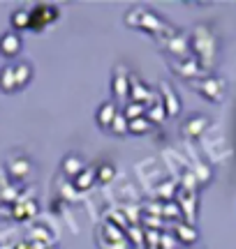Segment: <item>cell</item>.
<instances>
[{
  "label": "cell",
  "instance_id": "cell-1",
  "mask_svg": "<svg viewBox=\"0 0 236 249\" xmlns=\"http://www.w3.org/2000/svg\"><path fill=\"white\" fill-rule=\"evenodd\" d=\"M125 23L130 28H135V30H144V33H148V35H153L157 42H164V39H169L172 35L178 33L172 23H167V21L160 18L155 12H151V9H141V7L130 9V12L125 14Z\"/></svg>",
  "mask_w": 236,
  "mask_h": 249
},
{
  "label": "cell",
  "instance_id": "cell-2",
  "mask_svg": "<svg viewBox=\"0 0 236 249\" xmlns=\"http://www.w3.org/2000/svg\"><path fill=\"white\" fill-rule=\"evenodd\" d=\"M190 49L192 55L201 62V67L206 71L216 67V60H218V35L209 26H204V23L195 26V30L190 33Z\"/></svg>",
  "mask_w": 236,
  "mask_h": 249
},
{
  "label": "cell",
  "instance_id": "cell-3",
  "mask_svg": "<svg viewBox=\"0 0 236 249\" xmlns=\"http://www.w3.org/2000/svg\"><path fill=\"white\" fill-rule=\"evenodd\" d=\"M190 88L195 92H199L201 97H206L211 104H222L225 97H227V81L222 79V76H201V79L192 81Z\"/></svg>",
  "mask_w": 236,
  "mask_h": 249
},
{
  "label": "cell",
  "instance_id": "cell-4",
  "mask_svg": "<svg viewBox=\"0 0 236 249\" xmlns=\"http://www.w3.org/2000/svg\"><path fill=\"white\" fill-rule=\"evenodd\" d=\"M60 17V9L51 5V2H37L35 7L30 9V28L33 33H42L44 28H49L54 21H58Z\"/></svg>",
  "mask_w": 236,
  "mask_h": 249
},
{
  "label": "cell",
  "instance_id": "cell-5",
  "mask_svg": "<svg viewBox=\"0 0 236 249\" xmlns=\"http://www.w3.org/2000/svg\"><path fill=\"white\" fill-rule=\"evenodd\" d=\"M169 70L176 74V76H181L183 81H188V83H192V81L201 79V76H206L209 71L201 67V62L195 58V55H190V58H185V60H176L169 65Z\"/></svg>",
  "mask_w": 236,
  "mask_h": 249
},
{
  "label": "cell",
  "instance_id": "cell-6",
  "mask_svg": "<svg viewBox=\"0 0 236 249\" xmlns=\"http://www.w3.org/2000/svg\"><path fill=\"white\" fill-rule=\"evenodd\" d=\"M111 95H114V102H116V104H123V107H125L127 99H130V71H127V67H123V65H116V67H114Z\"/></svg>",
  "mask_w": 236,
  "mask_h": 249
},
{
  "label": "cell",
  "instance_id": "cell-7",
  "mask_svg": "<svg viewBox=\"0 0 236 249\" xmlns=\"http://www.w3.org/2000/svg\"><path fill=\"white\" fill-rule=\"evenodd\" d=\"M160 46H162L169 55H174L176 60H185V58H190L192 55L190 35H185V33H176V35H172L169 39L160 42Z\"/></svg>",
  "mask_w": 236,
  "mask_h": 249
},
{
  "label": "cell",
  "instance_id": "cell-8",
  "mask_svg": "<svg viewBox=\"0 0 236 249\" xmlns=\"http://www.w3.org/2000/svg\"><path fill=\"white\" fill-rule=\"evenodd\" d=\"M130 102L151 107V104H157V102H162V99H157V95H155L153 90L148 88L137 74H130Z\"/></svg>",
  "mask_w": 236,
  "mask_h": 249
},
{
  "label": "cell",
  "instance_id": "cell-9",
  "mask_svg": "<svg viewBox=\"0 0 236 249\" xmlns=\"http://www.w3.org/2000/svg\"><path fill=\"white\" fill-rule=\"evenodd\" d=\"M209 124H211L209 116H204V113H192V116L181 124V132H183V136H188V139H199L201 134L209 129Z\"/></svg>",
  "mask_w": 236,
  "mask_h": 249
},
{
  "label": "cell",
  "instance_id": "cell-10",
  "mask_svg": "<svg viewBox=\"0 0 236 249\" xmlns=\"http://www.w3.org/2000/svg\"><path fill=\"white\" fill-rule=\"evenodd\" d=\"M160 95H162V107L167 111V118H176L181 113V97L176 95V90L167 81H162L160 83Z\"/></svg>",
  "mask_w": 236,
  "mask_h": 249
},
{
  "label": "cell",
  "instance_id": "cell-11",
  "mask_svg": "<svg viewBox=\"0 0 236 249\" xmlns=\"http://www.w3.org/2000/svg\"><path fill=\"white\" fill-rule=\"evenodd\" d=\"M21 46H23V42H21L19 33H14V30L0 35V55L2 58H17L21 53Z\"/></svg>",
  "mask_w": 236,
  "mask_h": 249
},
{
  "label": "cell",
  "instance_id": "cell-12",
  "mask_svg": "<svg viewBox=\"0 0 236 249\" xmlns=\"http://www.w3.org/2000/svg\"><path fill=\"white\" fill-rule=\"evenodd\" d=\"M7 171L14 180H26L35 169H33V161L28 160V157H9Z\"/></svg>",
  "mask_w": 236,
  "mask_h": 249
},
{
  "label": "cell",
  "instance_id": "cell-13",
  "mask_svg": "<svg viewBox=\"0 0 236 249\" xmlns=\"http://www.w3.org/2000/svg\"><path fill=\"white\" fill-rule=\"evenodd\" d=\"M118 113H120V108H118V104L114 102V99H109V102H104V104H100V108L95 111V120H98V124H100L102 129H109L111 123L116 120Z\"/></svg>",
  "mask_w": 236,
  "mask_h": 249
},
{
  "label": "cell",
  "instance_id": "cell-14",
  "mask_svg": "<svg viewBox=\"0 0 236 249\" xmlns=\"http://www.w3.org/2000/svg\"><path fill=\"white\" fill-rule=\"evenodd\" d=\"M83 169H86V161H83L79 155H74V152L72 155H65L63 161H60V173H63L67 180H74Z\"/></svg>",
  "mask_w": 236,
  "mask_h": 249
},
{
  "label": "cell",
  "instance_id": "cell-15",
  "mask_svg": "<svg viewBox=\"0 0 236 249\" xmlns=\"http://www.w3.org/2000/svg\"><path fill=\"white\" fill-rule=\"evenodd\" d=\"M174 226V238L181 242V245H195V242L199 240V231L188 222H176L172 224Z\"/></svg>",
  "mask_w": 236,
  "mask_h": 249
},
{
  "label": "cell",
  "instance_id": "cell-16",
  "mask_svg": "<svg viewBox=\"0 0 236 249\" xmlns=\"http://www.w3.org/2000/svg\"><path fill=\"white\" fill-rule=\"evenodd\" d=\"M12 214H14V219H19V222H26V219H30V217L37 214V203L30 201V198H19L17 203H14Z\"/></svg>",
  "mask_w": 236,
  "mask_h": 249
},
{
  "label": "cell",
  "instance_id": "cell-17",
  "mask_svg": "<svg viewBox=\"0 0 236 249\" xmlns=\"http://www.w3.org/2000/svg\"><path fill=\"white\" fill-rule=\"evenodd\" d=\"M98 238H102V240H107V242H127V233L120 231L116 224H111V222H107V219H104V224L100 226Z\"/></svg>",
  "mask_w": 236,
  "mask_h": 249
},
{
  "label": "cell",
  "instance_id": "cell-18",
  "mask_svg": "<svg viewBox=\"0 0 236 249\" xmlns=\"http://www.w3.org/2000/svg\"><path fill=\"white\" fill-rule=\"evenodd\" d=\"M14 67V79H17V88H26L28 83L33 81V65L26 60H21V62H14L12 65Z\"/></svg>",
  "mask_w": 236,
  "mask_h": 249
},
{
  "label": "cell",
  "instance_id": "cell-19",
  "mask_svg": "<svg viewBox=\"0 0 236 249\" xmlns=\"http://www.w3.org/2000/svg\"><path fill=\"white\" fill-rule=\"evenodd\" d=\"M0 90L5 92V95H12V92H17V79H14V67L12 65H5L2 70H0Z\"/></svg>",
  "mask_w": 236,
  "mask_h": 249
},
{
  "label": "cell",
  "instance_id": "cell-20",
  "mask_svg": "<svg viewBox=\"0 0 236 249\" xmlns=\"http://www.w3.org/2000/svg\"><path fill=\"white\" fill-rule=\"evenodd\" d=\"M95 182H98V178H95V169L88 166V169H83L81 173L74 178V189H77V192H86V189H91Z\"/></svg>",
  "mask_w": 236,
  "mask_h": 249
},
{
  "label": "cell",
  "instance_id": "cell-21",
  "mask_svg": "<svg viewBox=\"0 0 236 249\" xmlns=\"http://www.w3.org/2000/svg\"><path fill=\"white\" fill-rule=\"evenodd\" d=\"M9 23L14 28V33L28 30V28H30V9H14L12 17H9Z\"/></svg>",
  "mask_w": 236,
  "mask_h": 249
},
{
  "label": "cell",
  "instance_id": "cell-22",
  "mask_svg": "<svg viewBox=\"0 0 236 249\" xmlns=\"http://www.w3.org/2000/svg\"><path fill=\"white\" fill-rule=\"evenodd\" d=\"M95 178H98V182H111V180L116 178V166L111 164V161H102V164H98L95 166Z\"/></svg>",
  "mask_w": 236,
  "mask_h": 249
},
{
  "label": "cell",
  "instance_id": "cell-23",
  "mask_svg": "<svg viewBox=\"0 0 236 249\" xmlns=\"http://www.w3.org/2000/svg\"><path fill=\"white\" fill-rule=\"evenodd\" d=\"M178 192V187H176V182L174 180H164L162 185L155 189V194H157V201L160 203H167V201H174L172 196Z\"/></svg>",
  "mask_w": 236,
  "mask_h": 249
},
{
  "label": "cell",
  "instance_id": "cell-24",
  "mask_svg": "<svg viewBox=\"0 0 236 249\" xmlns=\"http://www.w3.org/2000/svg\"><path fill=\"white\" fill-rule=\"evenodd\" d=\"M146 108H148V107H144V104H137V102H127L120 113L125 116L127 123H132V120H137V118H144V116H146Z\"/></svg>",
  "mask_w": 236,
  "mask_h": 249
},
{
  "label": "cell",
  "instance_id": "cell-25",
  "mask_svg": "<svg viewBox=\"0 0 236 249\" xmlns=\"http://www.w3.org/2000/svg\"><path fill=\"white\" fill-rule=\"evenodd\" d=\"M146 120L151 124H160L162 120H167V111H164L162 102H157V104H151V107L146 108Z\"/></svg>",
  "mask_w": 236,
  "mask_h": 249
},
{
  "label": "cell",
  "instance_id": "cell-26",
  "mask_svg": "<svg viewBox=\"0 0 236 249\" xmlns=\"http://www.w3.org/2000/svg\"><path fill=\"white\" fill-rule=\"evenodd\" d=\"M162 219H174V224L183 222L181 205L176 203V201H167V203H162Z\"/></svg>",
  "mask_w": 236,
  "mask_h": 249
},
{
  "label": "cell",
  "instance_id": "cell-27",
  "mask_svg": "<svg viewBox=\"0 0 236 249\" xmlns=\"http://www.w3.org/2000/svg\"><path fill=\"white\" fill-rule=\"evenodd\" d=\"M127 242H130V247H132V249H141V247L146 249V245H144V231H141L139 226H130V229H127Z\"/></svg>",
  "mask_w": 236,
  "mask_h": 249
},
{
  "label": "cell",
  "instance_id": "cell-28",
  "mask_svg": "<svg viewBox=\"0 0 236 249\" xmlns=\"http://www.w3.org/2000/svg\"><path fill=\"white\" fill-rule=\"evenodd\" d=\"M28 242H42V245H49L51 247V233L46 231L44 226H35L30 235H28Z\"/></svg>",
  "mask_w": 236,
  "mask_h": 249
},
{
  "label": "cell",
  "instance_id": "cell-29",
  "mask_svg": "<svg viewBox=\"0 0 236 249\" xmlns=\"http://www.w3.org/2000/svg\"><path fill=\"white\" fill-rule=\"evenodd\" d=\"M109 132L116 134V136H125V134H130V123L125 120V116H123V113H118V116H116V120H114V123H111V127H109Z\"/></svg>",
  "mask_w": 236,
  "mask_h": 249
},
{
  "label": "cell",
  "instance_id": "cell-30",
  "mask_svg": "<svg viewBox=\"0 0 236 249\" xmlns=\"http://www.w3.org/2000/svg\"><path fill=\"white\" fill-rule=\"evenodd\" d=\"M151 129H153V124L146 120V116H144V118H137V120H132V123H130V134H135V136L148 134Z\"/></svg>",
  "mask_w": 236,
  "mask_h": 249
},
{
  "label": "cell",
  "instance_id": "cell-31",
  "mask_svg": "<svg viewBox=\"0 0 236 249\" xmlns=\"http://www.w3.org/2000/svg\"><path fill=\"white\" fill-rule=\"evenodd\" d=\"M107 222H111V224H116L120 231H125L127 233V229H130V219H127V214H125V210L120 213V210H114V213H109V217H107Z\"/></svg>",
  "mask_w": 236,
  "mask_h": 249
},
{
  "label": "cell",
  "instance_id": "cell-32",
  "mask_svg": "<svg viewBox=\"0 0 236 249\" xmlns=\"http://www.w3.org/2000/svg\"><path fill=\"white\" fill-rule=\"evenodd\" d=\"M98 247L100 249H132L130 242H107V240H102V238H98Z\"/></svg>",
  "mask_w": 236,
  "mask_h": 249
},
{
  "label": "cell",
  "instance_id": "cell-33",
  "mask_svg": "<svg viewBox=\"0 0 236 249\" xmlns=\"http://www.w3.org/2000/svg\"><path fill=\"white\" fill-rule=\"evenodd\" d=\"M141 222H144V224H148V226H160V229H162V226H164V222H162V219L157 222V219H153V217H144Z\"/></svg>",
  "mask_w": 236,
  "mask_h": 249
},
{
  "label": "cell",
  "instance_id": "cell-34",
  "mask_svg": "<svg viewBox=\"0 0 236 249\" xmlns=\"http://www.w3.org/2000/svg\"><path fill=\"white\" fill-rule=\"evenodd\" d=\"M14 249H30V242H28V240L17 242V245H14Z\"/></svg>",
  "mask_w": 236,
  "mask_h": 249
},
{
  "label": "cell",
  "instance_id": "cell-35",
  "mask_svg": "<svg viewBox=\"0 0 236 249\" xmlns=\"http://www.w3.org/2000/svg\"><path fill=\"white\" fill-rule=\"evenodd\" d=\"M46 249H58V247H56V245H51V247H46Z\"/></svg>",
  "mask_w": 236,
  "mask_h": 249
},
{
  "label": "cell",
  "instance_id": "cell-36",
  "mask_svg": "<svg viewBox=\"0 0 236 249\" xmlns=\"http://www.w3.org/2000/svg\"><path fill=\"white\" fill-rule=\"evenodd\" d=\"M146 249H160V247H146Z\"/></svg>",
  "mask_w": 236,
  "mask_h": 249
}]
</instances>
